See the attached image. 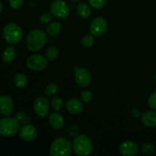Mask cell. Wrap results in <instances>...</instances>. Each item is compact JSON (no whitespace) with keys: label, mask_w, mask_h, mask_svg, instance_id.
Listing matches in <instances>:
<instances>
[{"label":"cell","mask_w":156,"mask_h":156,"mask_svg":"<svg viewBox=\"0 0 156 156\" xmlns=\"http://www.w3.org/2000/svg\"><path fill=\"white\" fill-rule=\"evenodd\" d=\"M94 43V37L92 34H87L82 37V45L84 47L89 48L92 47Z\"/></svg>","instance_id":"7402d4cb"},{"label":"cell","mask_w":156,"mask_h":156,"mask_svg":"<svg viewBox=\"0 0 156 156\" xmlns=\"http://www.w3.org/2000/svg\"><path fill=\"white\" fill-rule=\"evenodd\" d=\"M93 94L91 91H82L81 94V98H82V101L88 103L92 98Z\"/></svg>","instance_id":"4316f807"},{"label":"cell","mask_w":156,"mask_h":156,"mask_svg":"<svg viewBox=\"0 0 156 156\" xmlns=\"http://www.w3.org/2000/svg\"><path fill=\"white\" fill-rule=\"evenodd\" d=\"M3 37L9 44H17L22 40L23 31L21 27L15 23H9L3 28Z\"/></svg>","instance_id":"3957f363"},{"label":"cell","mask_w":156,"mask_h":156,"mask_svg":"<svg viewBox=\"0 0 156 156\" xmlns=\"http://www.w3.org/2000/svg\"><path fill=\"white\" fill-rule=\"evenodd\" d=\"M50 151L52 156H69L73 152V146L66 139L59 137L53 142Z\"/></svg>","instance_id":"277c9868"},{"label":"cell","mask_w":156,"mask_h":156,"mask_svg":"<svg viewBox=\"0 0 156 156\" xmlns=\"http://www.w3.org/2000/svg\"><path fill=\"white\" fill-rule=\"evenodd\" d=\"M88 1L94 9H102L106 3V0H88Z\"/></svg>","instance_id":"d4e9b609"},{"label":"cell","mask_w":156,"mask_h":156,"mask_svg":"<svg viewBox=\"0 0 156 156\" xmlns=\"http://www.w3.org/2000/svg\"><path fill=\"white\" fill-rule=\"evenodd\" d=\"M108 27V24L106 20L101 17H98L93 20V21L91 22V26H90V30H91V34L99 37L106 33Z\"/></svg>","instance_id":"ba28073f"},{"label":"cell","mask_w":156,"mask_h":156,"mask_svg":"<svg viewBox=\"0 0 156 156\" xmlns=\"http://www.w3.org/2000/svg\"><path fill=\"white\" fill-rule=\"evenodd\" d=\"M155 147L151 143H146L142 147V151L146 155H152L155 152Z\"/></svg>","instance_id":"cb8c5ba5"},{"label":"cell","mask_w":156,"mask_h":156,"mask_svg":"<svg viewBox=\"0 0 156 156\" xmlns=\"http://www.w3.org/2000/svg\"><path fill=\"white\" fill-rule=\"evenodd\" d=\"M155 81H156V76H155Z\"/></svg>","instance_id":"836d02e7"},{"label":"cell","mask_w":156,"mask_h":156,"mask_svg":"<svg viewBox=\"0 0 156 156\" xmlns=\"http://www.w3.org/2000/svg\"><path fill=\"white\" fill-rule=\"evenodd\" d=\"M27 68L34 72H41L45 69L48 66V59L40 54H34L29 56L26 61Z\"/></svg>","instance_id":"8992f818"},{"label":"cell","mask_w":156,"mask_h":156,"mask_svg":"<svg viewBox=\"0 0 156 156\" xmlns=\"http://www.w3.org/2000/svg\"><path fill=\"white\" fill-rule=\"evenodd\" d=\"M59 56V50L55 46H51L47 51V58L48 60L53 61Z\"/></svg>","instance_id":"44dd1931"},{"label":"cell","mask_w":156,"mask_h":156,"mask_svg":"<svg viewBox=\"0 0 156 156\" xmlns=\"http://www.w3.org/2000/svg\"><path fill=\"white\" fill-rule=\"evenodd\" d=\"M148 103H149V107L152 109L156 111V92L151 94L150 97L149 98V100H148Z\"/></svg>","instance_id":"f546056e"},{"label":"cell","mask_w":156,"mask_h":156,"mask_svg":"<svg viewBox=\"0 0 156 156\" xmlns=\"http://www.w3.org/2000/svg\"><path fill=\"white\" fill-rule=\"evenodd\" d=\"M14 110V103L12 98L9 95L0 96V114L5 117H9Z\"/></svg>","instance_id":"8fae6325"},{"label":"cell","mask_w":156,"mask_h":156,"mask_svg":"<svg viewBox=\"0 0 156 156\" xmlns=\"http://www.w3.org/2000/svg\"><path fill=\"white\" fill-rule=\"evenodd\" d=\"M48 38L46 33L39 29H34L28 34L26 40V44L31 52L39 51L47 43Z\"/></svg>","instance_id":"6da1fadb"},{"label":"cell","mask_w":156,"mask_h":156,"mask_svg":"<svg viewBox=\"0 0 156 156\" xmlns=\"http://www.w3.org/2000/svg\"><path fill=\"white\" fill-rule=\"evenodd\" d=\"M24 117H25V116H24V113L18 112V114H16V117H15V118H16L18 121H22V120L24 119Z\"/></svg>","instance_id":"4dcf8cb0"},{"label":"cell","mask_w":156,"mask_h":156,"mask_svg":"<svg viewBox=\"0 0 156 156\" xmlns=\"http://www.w3.org/2000/svg\"><path fill=\"white\" fill-rule=\"evenodd\" d=\"M66 108L72 114H79L83 111V103L79 99H69L66 104Z\"/></svg>","instance_id":"5bb4252c"},{"label":"cell","mask_w":156,"mask_h":156,"mask_svg":"<svg viewBox=\"0 0 156 156\" xmlns=\"http://www.w3.org/2000/svg\"><path fill=\"white\" fill-rule=\"evenodd\" d=\"M62 26L59 21H53L48 25L47 28V34L51 36H56L62 31Z\"/></svg>","instance_id":"e0dca14e"},{"label":"cell","mask_w":156,"mask_h":156,"mask_svg":"<svg viewBox=\"0 0 156 156\" xmlns=\"http://www.w3.org/2000/svg\"><path fill=\"white\" fill-rule=\"evenodd\" d=\"M120 152L123 156H134L139 152V146L133 141H125L120 144Z\"/></svg>","instance_id":"4fadbf2b"},{"label":"cell","mask_w":156,"mask_h":156,"mask_svg":"<svg viewBox=\"0 0 156 156\" xmlns=\"http://www.w3.org/2000/svg\"><path fill=\"white\" fill-rule=\"evenodd\" d=\"M14 83L18 88H24L27 84V76L23 73H18L14 77Z\"/></svg>","instance_id":"ffe728a7"},{"label":"cell","mask_w":156,"mask_h":156,"mask_svg":"<svg viewBox=\"0 0 156 156\" xmlns=\"http://www.w3.org/2000/svg\"><path fill=\"white\" fill-rule=\"evenodd\" d=\"M141 120L145 126L153 127L156 126V113L153 111H147L142 115Z\"/></svg>","instance_id":"2e32d148"},{"label":"cell","mask_w":156,"mask_h":156,"mask_svg":"<svg viewBox=\"0 0 156 156\" xmlns=\"http://www.w3.org/2000/svg\"><path fill=\"white\" fill-rule=\"evenodd\" d=\"M76 83L82 87H88L91 81V73L87 69L79 68L76 69L75 74Z\"/></svg>","instance_id":"30bf717a"},{"label":"cell","mask_w":156,"mask_h":156,"mask_svg":"<svg viewBox=\"0 0 156 156\" xmlns=\"http://www.w3.org/2000/svg\"><path fill=\"white\" fill-rule=\"evenodd\" d=\"M11 7L13 9H19L24 4V0H9Z\"/></svg>","instance_id":"f1b7e54d"},{"label":"cell","mask_w":156,"mask_h":156,"mask_svg":"<svg viewBox=\"0 0 156 156\" xmlns=\"http://www.w3.org/2000/svg\"><path fill=\"white\" fill-rule=\"evenodd\" d=\"M77 12L81 18H87L90 16V15L91 13V11L88 5L82 2L78 5Z\"/></svg>","instance_id":"d6986e66"},{"label":"cell","mask_w":156,"mask_h":156,"mask_svg":"<svg viewBox=\"0 0 156 156\" xmlns=\"http://www.w3.org/2000/svg\"><path fill=\"white\" fill-rule=\"evenodd\" d=\"M73 148L75 153L77 155L87 156L92 152V141L86 135L78 136L73 142Z\"/></svg>","instance_id":"7a4b0ae2"},{"label":"cell","mask_w":156,"mask_h":156,"mask_svg":"<svg viewBox=\"0 0 156 156\" xmlns=\"http://www.w3.org/2000/svg\"><path fill=\"white\" fill-rule=\"evenodd\" d=\"M62 104H63V101L62 98L59 97H54L52 100V107L53 109L56 111H59L60 110L61 107H62Z\"/></svg>","instance_id":"484cf974"},{"label":"cell","mask_w":156,"mask_h":156,"mask_svg":"<svg viewBox=\"0 0 156 156\" xmlns=\"http://www.w3.org/2000/svg\"><path fill=\"white\" fill-rule=\"evenodd\" d=\"M34 110L40 117H46L50 111L49 101L45 97H39L34 102Z\"/></svg>","instance_id":"9c48e42d"},{"label":"cell","mask_w":156,"mask_h":156,"mask_svg":"<svg viewBox=\"0 0 156 156\" xmlns=\"http://www.w3.org/2000/svg\"><path fill=\"white\" fill-rule=\"evenodd\" d=\"M70 1H72V2H77L80 1V0H70Z\"/></svg>","instance_id":"d6a6232c"},{"label":"cell","mask_w":156,"mask_h":156,"mask_svg":"<svg viewBox=\"0 0 156 156\" xmlns=\"http://www.w3.org/2000/svg\"><path fill=\"white\" fill-rule=\"evenodd\" d=\"M19 121L16 118L5 117L0 119V135L10 137L15 135L19 130Z\"/></svg>","instance_id":"5b68a950"},{"label":"cell","mask_w":156,"mask_h":156,"mask_svg":"<svg viewBox=\"0 0 156 156\" xmlns=\"http://www.w3.org/2000/svg\"><path fill=\"white\" fill-rule=\"evenodd\" d=\"M19 136L24 141L32 142L37 138V132L36 128L32 125H24L20 129Z\"/></svg>","instance_id":"7c38bea8"},{"label":"cell","mask_w":156,"mask_h":156,"mask_svg":"<svg viewBox=\"0 0 156 156\" xmlns=\"http://www.w3.org/2000/svg\"><path fill=\"white\" fill-rule=\"evenodd\" d=\"M52 15L58 18H66L69 15V8L63 0H56L50 6Z\"/></svg>","instance_id":"52a82bcc"},{"label":"cell","mask_w":156,"mask_h":156,"mask_svg":"<svg viewBox=\"0 0 156 156\" xmlns=\"http://www.w3.org/2000/svg\"><path fill=\"white\" fill-rule=\"evenodd\" d=\"M58 91V85L54 82H51L45 88L44 93L47 96H52L54 95L56 92Z\"/></svg>","instance_id":"603a6c76"},{"label":"cell","mask_w":156,"mask_h":156,"mask_svg":"<svg viewBox=\"0 0 156 156\" xmlns=\"http://www.w3.org/2000/svg\"><path fill=\"white\" fill-rule=\"evenodd\" d=\"M2 9H3L2 4V2H0V14H1V12H2Z\"/></svg>","instance_id":"1f68e13d"},{"label":"cell","mask_w":156,"mask_h":156,"mask_svg":"<svg viewBox=\"0 0 156 156\" xmlns=\"http://www.w3.org/2000/svg\"><path fill=\"white\" fill-rule=\"evenodd\" d=\"M52 13H50V12H45V13L43 14L42 15L40 18V21L42 24H47V23L50 22L52 20Z\"/></svg>","instance_id":"83f0119b"},{"label":"cell","mask_w":156,"mask_h":156,"mask_svg":"<svg viewBox=\"0 0 156 156\" xmlns=\"http://www.w3.org/2000/svg\"><path fill=\"white\" fill-rule=\"evenodd\" d=\"M16 56V50L13 47H9L3 51L2 53V59L5 62H10L14 60Z\"/></svg>","instance_id":"ac0fdd59"},{"label":"cell","mask_w":156,"mask_h":156,"mask_svg":"<svg viewBox=\"0 0 156 156\" xmlns=\"http://www.w3.org/2000/svg\"><path fill=\"white\" fill-rule=\"evenodd\" d=\"M49 122L50 124L53 129H59L63 127L65 124V120H64L63 117L60 114L57 112L53 113L49 117Z\"/></svg>","instance_id":"9a60e30c"}]
</instances>
